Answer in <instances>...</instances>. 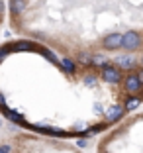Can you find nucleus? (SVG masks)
<instances>
[{
  "label": "nucleus",
  "mask_w": 143,
  "mask_h": 153,
  "mask_svg": "<svg viewBox=\"0 0 143 153\" xmlns=\"http://www.w3.org/2000/svg\"><path fill=\"white\" fill-rule=\"evenodd\" d=\"M139 41L141 39H139V36L135 32H127V33H124V43L122 45H124L125 49H135L139 45Z\"/></svg>",
  "instance_id": "1"
},
{
  "label": "nucleus",
  "mask_w": 143,
  "mask_h": 153,
  "mask_svg": "<svg viewBox=\"0 0 143 153\" xmlns=\"http://www.w3.org/2000/svg\"><path fill=\"white\" fill-rule=\"evenodd\" d=\"M122 43H124V36H120V33H112V36H108L104 39V45H106L108 49H116Z\"/></svg>",
  "instance_id": "2"
},
{
  "label": "nucleus",
  "mask_w": 143,
  "mask_h": 153,
  "mask_svg": "<svg viewBox=\"0 0 143 153\" xmlns=\"http://www.w3.org/2000/svg\"><path fill=\"white\" fill-rule=\"evenodd\" d=\"M141 85L143 82L139 81V76H135V75H130L125 79V88L130 90V92H137V90L141 88Z\"/></svg>",
  "instance_id": "3"
},
{
  "label": "nucleus",
  "mask_w": 143,
  "mask_h": 153,
  "mask_svg": "<svg viewBox=\"0 0 143 153\" xmlns=\"http://www.w3.org/2000/svg\"><path fill=\"white\" fill-rule=\"evenodd\" d=\"M102 76H104V81H106V82H118V81H120V71L114 69V67H106L104 73H102Z\"/></svg>",
  "instance_id": "4"
},
{
  "label": "nucleus",
  "mask_w": 143,
  "mask_h": 153,
  "mask_svg": "<svg viewBox=\"0 0 143 153\" xmlns=\"http://www.w3.org/2000/svg\"><path fill=\"white\" fill-rule=\"evenodd\" d=\"M122 112H124V110H122V106H112V108L106 112V120H108V122L120 120V118H122Z\"/></svg>",
  "instance_id": "5"
},
{
  "label": "nucleus",
  "mask_w": 143,
  "mask_h": 153,
  "mask_svg": "<svg viewBox=\"0 0 143 153\" xmlns=\"http://www.w3.org/2000/svg\"><path fill=\"white\" fill-rule=\"evenodd\" d=\"M118 63H120L122 67H125V69H131L135 61H133L131 57H120V59H118Z\"/></svg>",
  "instance_id": "6"
},
{
  "label": "nucleus",
  "mask_w": 143,
  "mask_h": 153,
  "mask_svg": "<svg viewBox=\"0 0 143 153\" xmlns=\"http://www.w3.org/2000/svg\"><path fill=\"white\" fill-rule=\"evenodd\" d=\"M6 116H8L10 120H14L16 124H24V118L20 116V114H16V112H12V110H8V108H6Z\"/></svg>",
  "instance_id": "7"
},
{
  "label": "nucleus",
  "mask_w": 143,
  "mask_h": 153,
  "mask_svg": "<svg viewBox=\"0 0 143 153\" xmlns=\"http://www.w3.org/2000/svg\"><path fill=\"white\" fill-rule=\"evenodd\" d=\"M22 10H24V0H14V2H12V12L20 14Z\"/></svg>",
  "instance_id": "8"
},
{
  "label": "nucleus",
  "mask_w": 143,
  "mask_h": 153,
  "mask_svg": "<svg viewBox=\"0 0 143 153\" xmlns=\"http://www.w3.org/2000/svg\"><path fill=\"white\" fill-rule=\"evenodd\" d=\"M137 106H139V98H130L127 104H125V108H127V110H133V108H137Z\"/></svg>",
  "instance_id": "9"
},
{
  "label": "nucleus",
  "mask_w": 143,
  "mask_h": 153,
  "mask_svg": "<svg viewBox=\"0 0 143 153\" xmlns=\"http://www.w3.org/2000/svg\"><path fill=\"white\" fill-rule=\"evenodd\" d=\"M31 45L27 43V41H20V43H16L14 45V49H30Z\"/></svg>",
  "instance_id": "10"
},
{
  "label": "nucleus",
  "mask_w": 143,
  "mask_h": 153,
  "mask_svg": "<svg viewBox=\"0 0 143 153\" xmlns=\"http://www.w3.org/2000/svg\"><path fill=\"white\" fill-rule=\"evenodd\" d=\"M63 65H65V69H67V71H75V65H73V61H69V59H65V61H63Z\"/></svg>",
  "instance_id": "11"
},
{
  "label": "nucleus",
  "mask_w": 143,
  "mask_h": 153,
  "mask_svg": "<svg viewBox=\"0 0 143 153\" xmlns=\"http://www.w3.org/2000/svg\"><path fill=\"white\" fill-rule=\"evenodd\" d=\"M10 151V145H2V147H0V153H8Z\"/></svg>",
  "instance_id": "12"
},
{
  "label": "nucleus",
  "mask_w": 143,
  "mask_h": 153,
  "mask_svg": "<svg viewBox=\"0 0 143 153\" xmlns=\"http://www.w3.org/2000/svg\"><path fill=\"white\" fill-rule=\"evenodd\" d=\"M0 106L6 110V100H4V96H2V94H0Z\"/></svg>",
  "instance_id": "13"
},
{
  "label": "nucleus",
  "mask_w": 143,
  "mask_h": 153,
  "mask_svg": "<svg viewBox=\"0 0 143 153\" xmlns=\"http://www.w3.org/2000/svg\"><path fill=\"white\" fill-rule=\"evenodd\" d=\"M94 63H98V65H102V63H104V59H102V57H96V59H94Z\"/></svg>",
  "instance_id": "14"
},
{
  "label": "nucleus",
  "mask_w": 143,
  "mask_h": 153,
  "mask_svg": "<svg viewBox=\"0 0 143 153\" xmlns=\"http://www.w3.org/2000/svg\"><path fill=\"white\" fill-rule=\"evenodd\" d=\"M139 81H141V82H143V71H141V73H139Z\"/></svg>",
  "instance_id": "15"
},
{
  "label": "nucleus",
  "mask_w": 143,
  "mask_h": 153,
  "mask_svg": "<svg viewBox=\"0 0 143 153\" xmlns=\"http://www.w3.org/2000/svg\"><path fill=\"white\" fill-rule=\"evenodd\" d=\"M0 126H2V120H0Z\"/></svg>",
  "instance_id": "16"
}]
</instances>
